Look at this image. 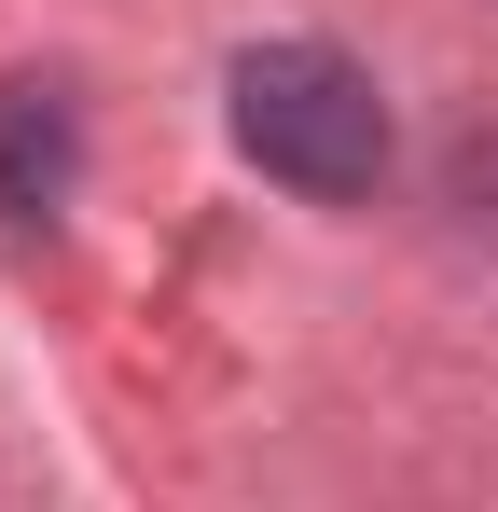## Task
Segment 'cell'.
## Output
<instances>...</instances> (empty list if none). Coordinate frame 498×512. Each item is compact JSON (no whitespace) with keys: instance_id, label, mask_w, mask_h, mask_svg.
Wrapping results in <instances>:
<instances>
[{"instance_id":"obj_1","label":"cell","mask_w":498,"mask_h":512,"mask_svg":"<svg viewBox=\"0 0 498 512\" xmlns=\"http://www.w3.org/2000/svg\"><path fill=\"white\" fill-rule=\"evenodd\" d=\"M236 153L319 208H360L388 180V97L346 42H249L236 56Z\"/></svg>"},{"instance_id":"obj_2","label":"cell","mask_w":498,"mask_h":512,"mask_svg":"<svg viewBox=\"0 0 498 512\" xmlns=\"http://www.w3.org/2000/svg\"><path fill=\"white\" fill-rule=\"evenodd\" d=\"M56 194H70V97H56V84H14V97H0V208L42 222Z\"/></svg>"}]
</instances>
